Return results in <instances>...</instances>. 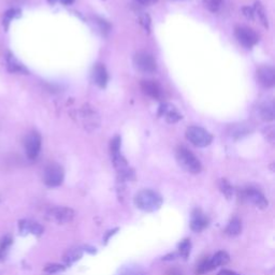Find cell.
<instances>
[{
  "label": "cell",
  "mask_w": 275,
  "mask_h": 275,
  "mask_svg": "<svg viewBox=\"0 0 275 275\" xmlns=\"http://www.w3.org/2000/svg\"><path fill=\"white\" fill-rule=\"evenodd\" d=\"M217 275H241V274L236 273V272H234V271H232V270L222 269L221 271H219V272H218V274H217Z\"/></svg>",
  "instance_id": "cell-31"
},
{
  "label": "cell",
  "mask_w": 275,
  "mask_h": 275,
  "mask_svg": "<svg viewBox=\"0 0 275 275\" xmlns=\"http://www.w3.org/2000/svg\"><path fill=\"white\" fill-rule=\"evenodd\" d=\"M163 203V199L157 191L152 189H142L135 196V204L139 210L153 213L158 211Z\"/></svg>",
  "instance_id": "cell-1"
},
{
  "label": "cell",
  "mask_w": 275,
  "mask_h": 275,
  "mask_svg": "<svg viewBox=\"0 0 275 275\" xmlns=\"http://www.w3.org/2000/svg\"><path fill=\"white\" fill-rule=\"evenodd\" d=\"M59 2L67 6V5H71L74 2V0H59Z\"/></svg>",
  "instance_id": "cell-35"
},
{
  "label": "cell",
  "mask_w": 275,
  "mask_h": 275,
  "mask_svg": "<svg viewBox=\"0 0 275 275\" xmlns=\"http://www.w3.org/2000/svg\"><path fill=\"white\" fill-rule=\"evenodd\" d=\"M6 62H7V68H8L9 72L28 74V70L26 69V67L24 65H22L18 59L14 57V55L9 53L6 56Z\"/></svg>",
  "instance_id": "cell-17"
},
{
  "label": "cell",
  "mask_w": 275,
  "mask_h": 275,
  "mask_svg": "<svg viewBox=\"0 0 275 275\" xmlns=\"http://www.w3.org/2000/svg\"><path fill=\"white\" fill-rule=\"evenodd\" d=\"M257 79L263 87H272L275 84V70L271 66H262L257 70Z\"/></svg>",
  "instance_id": "cell-12"
},
{
  "label": "cell",
  "mask_w": 275,
  "mask_h": 275,
  "mask_svg": "<svg viewBox=\"0 0 275 275\" xmlns=\"http://www.w3.org/2000/svg\"><path fill=\"white\" fill-rule=\"evenodd\" d=\"M243 198L247 202L254 204L260 210H264L269 206V201H267L264 195L261 191L254 187H247L243 190Z\"/></svg>",
  "instance_id": "cell-9"
},
{
  "label": "cell",
  "mask_w": 275,
  "mask_h": 275,
  "mask_svg": "<svg viewBox=\"0 0 275 275\" xmlns=\"http://www.w3.org/2000/svg\"><path fill=\"white\" fill-rule=\"evenodd\" d=\"M82 248H83V250L89 252V254H91V255H95L96 252H97V250H96V248L93 247V246H91V245H84V246L82 247Z\"/></svg>",
  "instance_id": "cell-32"
},
{
  "label": "cell",
  "mask_w": 275,
  "mask_h": 275,
  "mask_svg": "<svg viewBox=\"0 0 275 275\" xmlns=\"http://www.w3.org/2000/svg\"><path fill=\"white\" fill-rule=\"evenodd\" d=\"M19 16H20V10L18 9H11L9 11H7L5 13V18H4V25L6 26V28H8L10 22Z\"/></svg>",
  "instance_id": "cell-27"
},
{
  "label": "cell",
  "mask_w": 275,
  "mask_h": 275,
  "mask_svg": "<svg viewBox=\"0 0 275 275\" xmlns=\"http://www.w3.org/2000/svg\"><path fill=\"white\" fill-rule=\"evenodd\" d=\"M19 231L21 235L33 234L36 236H40L44 232V227L32 219H21L19 221Z\"/></svg>",
  "instance_id": "cell-10"
},
{
  "label": "cell",
  "mask_w": 275,
  "mask_h": 275,
  "mask_svg": "<svg viewBox=\"0 0 275 275\" xmlns=\"http://www.w3.org/2000/svg\"><path fill=\"white\" fill-rule=\"evenodd\" d=\"M175 158L180 167L183 168L185 171H187V172L191 174H198L201 172V162H200V160L196 157L194 153H191L188 148L184 146L177 147Z\"/></svg>",
  "instance_id": "cell-2"
},
{
  "label": "cell",
  "mask_w": 275,
  "mask_h": 275,
  "mask_svg": "<svg viewBox=\"0 0 275 275\" xmlns=\"http://www.w3.org/2000/svg\"><path fill=\"white\" fill-rule=\"evenodd\" d=\"M141 88L145 95L153 99L159 100L162 97V89L158 83L151 80H144L141 82Z\"/></svg>",
  "instance_id": "cell-13"
},
{
  "label": "cell",
  "mask_w": 275,
  "mask_h": 275,
  "mask_svg": "<svg viewBox=\"0 0 275 275\" xmlns=\"http://www.w3.org/2000/svg\"><path fill=\"white\" fill-rule=\"evenodd\" d=\"M137 2L141 5H144V6H151L155 3H157L158 0H137Z\"/></svg>",
  "instance_id": "cell-33"
},
{
  "label": "cell",
  "mask_w": 275,
  "mask_h": 275,
  "mask_svg": "<svg viewBox=\"0 0 275 275\" xmlns=\"http://www.w3.org/2000/svg\"><path fill=\"white\" fill-rule=\"evenodd\" d=\"M133 65L136 69L142 73L151 74L157 69V64H156L155 58L147 52H139L133 57Z\"/></svg>",
  "instance_id": "cell-6"
},
{
  "label": "cell",
  "mask_w": 275,
  "mask_h": 275,
  "mask_svg": "<svg viewBox=\"0 0 275 275\" xmlns=\"http://www.w3.org/2000/svg\"><path fill=\"white\" fill-rule=\"evenodd\" d=\"M186 138L191 144L198 147H205L212 143L211 133L199 126H190L186 130Z\"/></svg>",
  "instance_id": "cell-3"
},
{
  "label": "cell",
  "mask_w": 275,
  "mask_h": 275,
  "mask_svg": "<svg viewBox=\"0 0 275 275\" xmlns=\"http://www.w3.org/2000/svg\"><path fill=\"white\" fill-rule=\"evenodd\" d=\"M41 142L42 140L40 133L37 131L28 133L27 137L25 138V151L27 157L31 160H35L39 156L41 151Z\"/></svg>",
  "instance_id": "cell-7"
},
{
  "label": "cell",
  "mask_w": 275,
  "mask_h": 275,
  "mask_svg": "<svg viewBox=\"0 0 275 275\" xmlns=\"http://www.w3.org/2000/svg\"><path fill=\"white\" fill-rule=\"evenodd\" d=\"M190 250H191V242L189 239H185L178 244L177 254L180 256V258H183L185 260L188 259L190 255Z\"/></svg>",
  "instance_id": "cell-22"
},
{
  "label": "cell",
  "mask_w": 275,
  "mask_h": 275,
  "mask_svg": "<svg viewBox=\"0 0 275 275\" xmlns=\"http://www.w3.org/2000/svg\"><path fill=\"white\" fill-rule=\"evenodd\" d=\"M235 38L241 46L246 49H250L258 42L259 37L255 31L249 27L241 26L235 29Z\"/></svg>",
  "instance_id": "cell-8"
},
{
  "label": "cell",
  "mask_w": 275,
  "mask_h": 275,
  "mask_svg": "<svg viewBox=\"0 0 275 275\" xmlns=\"http://www.w3.org/2000/svg\"><path fill=\"white\" fill-rule=\"evenodd\" d=\"M117 275H146L142 270L133 266H125Z\"/></svg>",
  "instance_id": "cell-28"
},
{
  "label": "cell",
  "mask_w": 275,
  "mask_h": 275,
  "mask_svg": "<svg viewBox=\"0 0 275 275\" xmlns=\"http://www.w3.org/2000/svg\"><path fill=\"white\" fill-rule=\"evenodd\" d=\"M219 189L222 192V195H224L228 200L232 198L233 187L232 185L228 182V180H226V178H221L219 181Z\"/></svg>",
  "instance_id": "cell-23"
},
{
  "label": "cell",
  "mask_w": 275,
  "mask_h": 275,
  "mask_svg": "<svg viewBox=\"0 0 275 275\" xmlns=\"http://www.w3.org/2000/svg\"><path fill=\"white\" fill-rule=\"evenodd\" d=\"M242 232V221L240 218L233 217L230 219L225 229V233L230 237H235L240 235Z\"/></svg>",
  "instance_id": "cell-18"
},
{
  "label": "cell",
  "mask_w": 275,
  "mask_h": 275,
  "mask_svg": "<svg viewBox=\"0 0 275 275\" xmlns=\"http://www.w3.org/2000/svg\"><path fill=\"white\" fill-rule=\"evenodd\" d=\"M167 275H182V272L177 269H171L167 272Z\"/></svg>",
  "instance_id": "cell-34"
},
{
  "label": "cell",
  "mask_w": 275,
  "mask_h": 275,
  "mask_svg": "<svg viewBox=\"0 0 275 275\" xmlns=\"http://www.w3.org/2000/svg\"><path fill=\"white\" fill-rule=\"evenodd\" d=\"M13 244V239L11 235H5L2 241H0V262H3L8 256L9 249Z\"/></svg>",
  "instance_id": "cell-20"
},
{
  "label": "cell",
  "mask_w": 275,
  "mask_h": 275,
  "mask_svg": "<svg viewBox=\"0 0 275 275\" xmlns=\"http://www.w3.org/2000/svg\"><path fill=\"white\" fill-rule=\"evenodd\" d=\"M209 218L200 209H195L191 213L190 218V229L194 232H201L209 226Z\"/></svg>",
  "instance_id": "cell-11"
},
{
  "label": "cell",
  "mask_w": 275,
  "mask_h": 275,
  "mask_svg": "<svg viewBox=\"0 0 275 275\" xmlns=\"http://www.w3.org/2000/svg\"><path fill=\"white\" fill-rule=\"evenodd\" d=\"M203 3L207 10L213 13H216L220 10L224 0H203Z\"/></svg>",
  "instance_id": "cell-24"
},
{
  "label": "cell",
  "mask_w": 275,
  "mask_h": 275,
  "mask_svg": "<svg viewBox=\"0 0 275 275\" xmlns=\"http://www.w3.org/2000/svg\"><path fill=\"white\" fill-rule=\"evenodd\" d=\"M177 258H180V256H178L177 251H174V252H170V254L166 255L165 257H162V260L163 261H171V260H175Z\"/></svg>",
  "instance_id": "cell-29"
},
{
  "label": "cell",
  "mask_w": 275,
  "mask_h": 275,
  "mask_svg": "<svg viewBox=\"0 0 275 275\" xmlns=\"http://www.w3.org/2000/svg\"><path fill=\"white\" fill-rule=\"evenodd\" d=\"M83 248L82 247H71L69 248L68 250H67L65 252V255H64V262H65V265L66 266H70L72 265L74 262H77L79 261V260L83 257Z\"/></svg>",
  "instance_id": "cell-16"
},
{
  "label": "cell",
  "mask_w": 275,
  "mask_h": 275,
  "mask_svg": "<svg viewBox=\"0 0 275 275\" xmlns=\"http://www.w3.org/2000/svg\"><path fill=\"white\" fill-rule=\"evenodd\" d=\"M92 78H93V81L96 85H98L101 88H105L108 84V80H109L108 71L106 69V67L102 64L96 65L94 67Z\"/></svg>",
  "instance_id": "cell-14"
},
{
  "label": "cell",
  "mask_w": 275,
  "mask_h": 275,
  "mask_svg": "<svg viewBox=\"0 0 275 275\" xmlns=\"http://www.w3.org/2000/svg\"><path fill=\"white\" fill-rule=\"evenodd\" d=\"M64 178L65 171L63 167L61 165H58V163H51V165H49L46 168V170H44L43 181L48 187L53 188L61 186L64 182Z\"/></svg>",
  "instance_id": "cell-5"
},
{
  "label": "cell",
  "mask_w": 275,
  "mask_h": 275,
  "mask_svg": "<svg viewBox=\"0 0 275 275\" xmlns=\"http://www.w3.org/2000/svg\"><path fill=\"white\" fill-rule=\"evenodd\" d=\"M260 116L262 120L270 122L274 120V106L272 101L264 102L263 105L260 107Z\"/></svg>",
  "instance_id": "cell-21"
},
{
  "label": "cell",
  "mask_w": 275,
  "mask_h": 275,
  "mask_svg": "<svg viewBox=\"0 0 275 275\" xmlns=\"http://www.w3.org/2000/svg\"><path fill=\"white\" fill-rule=\"evenodd\" d=\"M66 270V265L61 264V263H49L46 266H44L43 271L48 273V274H56V273H61Z\"/></svg>",
  "instance_id": "cell-25"
},
{
  "label": "cell",
  "mask_w": 275,
  "mask_h": 275,
  "mask_svg": "<svg viewBox=\"0 0 275 275\" xmlns=\"http://www.w3.org/2000/svg\"><path fill=\"white\" fill-rule=\"evenodd\" d=\"M160 112L165 115L168 123H176L178 120H181L182 116L178 114L176 111L169 105H165L160 108Z\"/></svg>",
  "instance_id": "cell-19"
},
{
  "label": "cell",
  "mask_w": 275,
  "mask_h": 275,
  "mask_svg": "<svg viewBox=\"0 0 275 275\" xmlns=\"http://www.w3.org/2000/svg\"><path fill=\"white\" fill-rule=\"evenodd\" d=\"M230 261V256L227 251L219 250L212 258L207 259V265H209L210 272L218 266L226 265Z\"/></svg>",
  "instance_id": "cell-15"
},
{
  "label": "cell",
  "mask_w": 275,
  "mask_h": 275,
  "mask_svg": "<svg viewBox=\"0 0 275 275\" xmlns=\"http://www.w3.org/2000/svg\"><path fill=\"white\" fill-rule=\"evenodd\" d=\"M118 230H120V229H118V228H114V229L110 230V231H108V232L106 233V235H105V239H103V241H105V245H107V244H108L109 240L111 239V236H113V235H114V234L118 231Z\"/></svg>",
  "instance_id": "cell-30"
},
{
  "label": "cell",
  "mask_w": 275,
  "mask_h": 275,
  "mask_svg": "<svg viewBox=\"0 0 275 275\" xmlns=\"http://www.w3.org/2000/svg\"><path fill=\"white\" fill-rule=\"evenodd\" d=\"M254 14L259 18V20L261 21V23L266 27L267 26V19L264 13V9L263 7L260 5L259 3L255 4V9H254Z\"/></svg>",
  "instance_id": "cell-26"
},
{
  "label": "cell",
  "mask_w": 275,
  "mask_h": 275,
  "mask_svg": "<svg viewBox=\"0 0 275 275\" xmlns=\"http://www.w3.org/2000/svg\"><path fill=\"white\" fill-rule=\"evenodd\" d=\"M76 216V213L70 207L54 206L49 209L46 213V218L49 221L56 222L58 225H65L71 222Z\"/></svg>",
  "instance_id": "cell-4"
}]
</instances>
